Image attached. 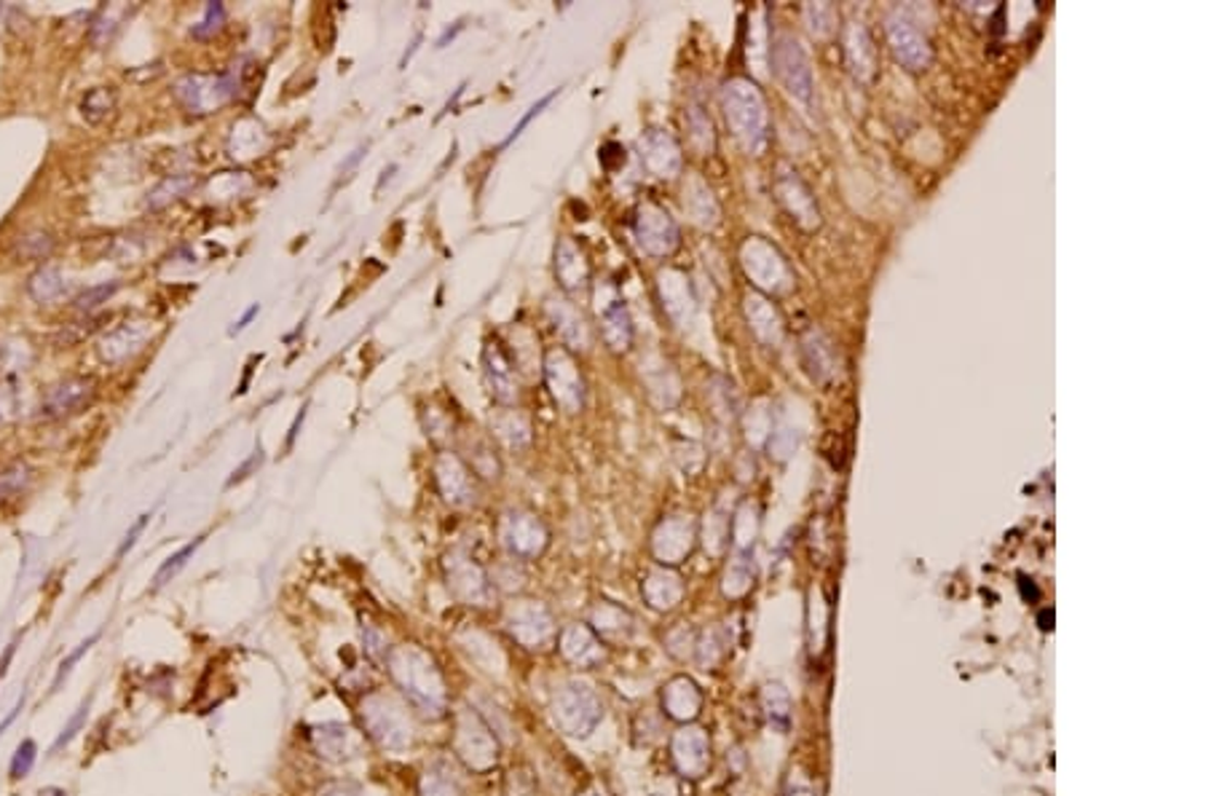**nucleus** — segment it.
Wrapping results in <instances>:
<instances>
[{
	"mask_svg": "<svg viewBox=\"0 0 1206 796\" xmlns=\"http://www.w3.org/2000/svg\"><path fill=\"white\" fill-rule=\"evenodd\" d=\"M386 668L394 684L424 719L437 721L448 710V690L437 663L419 646H394L386 655Z\"/></svg>",
	"mask_w": 1206,
	"mask_h": 796,
	"instance_id": "f257e3e1",
	"label": "nucleus"
},
{
	"mask_svg": "<svg viewBox=\"0 0 1206 796\" xmlns=\"http://www.w3.org/2000/svg\"><path fill=\"white\" fill-rule=\"evenodd\" d=\"M365 732L370 741L379 743L384 750H405L414 746V719L408 714V705L386 692H373L359 705Z\"/></svg>",
	"mask_w": 1206,
	"mask_h": 796,
	"instance_id": "f03ea898",
	"label": "nucleus"
},
{
	"mask_svg": "<svg viewBox=\"0 0 1206 796\" xmlns=\"http://www.w3.org/2000/svg\"><path fill=\"white\" fill-rule=\"evenodd\" d=\"M454 754L470 772H491L499 765V737L494 727L472 708H459L454 716Z\"/></svg>",
	"mask_w": 1206,
	"mask_h": 796,
	"instance_id": "7ed1b4c3",
	"label": "nucleus"
},
{
	"mask_svg": "<svg viewBox=\"0 0 1206 796\" xmlns=\"http://www.w3.org/2000/svg\"><path fill=\"white\" fill-rule=\"evenodd\" d=\"M553 724L569 737H587L604 719V705L591 684L569 681L560 684L550 703Z\"/></svg>",
	"mask_w": 1206,
	"mask_h": 796,
	"instance_id": "20e7f679",
	"label": "nucleus"
},
{
	"mask_svg": "<svg viewBox=\"0 0 1206 796\" xmlns=\"http://www.w3.org/2000/svg\"><path fill=\"white\" fill-rule=\"evenodd\" d=\"M542 375H545V384L550 389L556 406L563 408L566 413H580L585 408V375H582L580 365H576L569 349L556 346V349L545 351V357H542Z\"/></svg>",
	"mask_w": 1206,
	"mask_h": 796,
	"instance_id": "39448f33",
	"label": "nucleus"
},
{
	"mask_svg": "<svg viewBox=\"0 0 1206 796\" xmlns=\"http://www.w3.org/2000/svg\"><path fill=\"white\" fill-rule=\"evenodd\" d=\"M175 94L188 107V113L207 116V113H215L217 107H223L228 100H233L239 94V76L237 70L220 73V76L191 73V76L180 78L175 84Z\"/></svg>",
	"mask_w": 1206,
	"mask_h": 796,
	"instance_id": "423d86ee",
	"label": "nucleus"
},
{
	"mask_svg": "<svg viewBox=\"0 0 1206 796\" xmlns=\"http://www.w3.org/2000/svg\"><path fill=\"white\" fill-rule=\"evenodd\" d=\"M499 537L507 553L518 561L539 559L550 544V531L531 510H507L499 523Z\"/></svg>",
	"mask_w": 1206,
	"mask_h": 796,
	"instance_id": "0eeeda50",
	"label": "nucleus"
},
{
	"mask_svg": "<svg viewBox=\"0 0 1206 796\" xmlns=\"http://www.w3.org/2000/svg\"><path fill=\"white\" fill-rule=\"evenodd\" d=\"M445 582L450 593L467 606H488L494 601V582L485 568L465 550L445 555Z\"/></svg>",
	"mask_w": 1206,
	"mask_h": 796,
	"instance_id": "6e6552de",
	"label": "nucleus"
},
{
	"mask_svg": "<svg viewBox=\"0 0 1206 796\" xmlns=\"http://www.w3.org/2000/svg\"><path fill=\"white\" fill-rule=\"evenodd\" d=\"M505 628L525 650H545L556 639V619L539 601H516L507 606Z\"/></svg>",
	"mask_w": 1206,
	"mask_h": 796,
	"instance_id": "1a4fd4ad",
	"label": "nucleus"
},
{
	"mask_svg": "<svg viewBox=\"0 0 1206 796\" xmlns=\"http://www.w3.org/2000/svg\"><path fill=\"white\" fill-rule=\"evenodd\" d=\"M432 470L440 497L450 508H472V504H478V477L467 467V462L459 453L440 451Z\"/></svg>",
	"mask_w": 1206,
	"mask_h": 796,
	"instance_id": "9d476101",
	"label": "nucleus"
},
{
	"mask_svg": "<svg viewBox=\"0 0 1206 796\" xmlns=\"http://www.w3.org/2000/svg\"><path fill=\"white\" fill-rule=\"evenodd\" d=\"M94 395H97V381L91 378V375H73V378L60 381V384H54L49 391H46L38 416L46 419V422L73 416V413L89 408L91 400H94Z\"/></svg>",
	"mask_w": 1206,
	"mask_h": 796,
	"instance_id": "9b49d317",
	"label": "nucleus"
},
{
	"mask_svg": "<svg viewBox=\"0 0 1206 796\" xmlns=\"http://www.w3.org/2000/svg\"><path fill=\"white\" fill-rule=\"evenodd\" d=\"M633 229H636L638 247L647 255H671L678 247V226L657 204H642L638 207Z\"/></svg>",
	"mask_w": 1206,
	"mask_h": 796,
	"instance_id": "f8f14e48",
	"label": "nucleus"
},
{
	"mask_svg": "<svg viewBox=\"0 0 1206 796\" xmlns=\"http://www.w3.org/2000/svg\"><path fill=\"white\" fill-rule=\"evenodd\" d=\"M483 371L488 389L499 406H512L518 400V373L510 362V355L502 349L499 341H488L483 349Z\"/></svg>",
	"mask_w": 1206,
	"mask_h": 796,
	"instance_id": "ddd939ff",
	"label": "nucleus"
},
{
	"mask_svg": "<svg viewBox=\"0 0 1206 796\" xmlns=\"http://www.w3.org/2000/svg\"><path fill=\"white\" fill-rule=\"evenodd\" d=\"M312 748L317 750V756L328 761H348L357 759L363 750V741L357 732L346 724H317L308 732Z\"/></svg>",
	"mask_w": 1206,
	"mask_h": 796,
	"instance_id": "4468645a",
	"label": "nucleus"
},
{
	"mask_svg": "<svg viewBox=\"0 0 1206 796\" xmlns=\"http://www.w3.org/2000/svg\"><path fill=\"white\" fill-rule=\"evenodd\" d=\"M673 761L684 778H700L711 765V743L708 735L697 727H687L673 737Z\"/></svg>",
	"mask_w": 1206,
	"mask_h": 796,
	"instance_id": "2eb2a0df",
	"label": "nucleus"
},
{
	"mask_svg": "<svg viewBox=\"0 0 1206 796\" xmlns=\"http://www.w3.org/2000/svg\"><path fill=\"white\" fill-rule=\"evenodd\" d=\"M638 151H642V162L647 164V169L657 178H673L682 167V153H678L676 140L671 134L660 132V129H649L642 140H638Z\"/></svg>",
	"mask_w": 1206,
	"mask_h": 796,
	"instance_id": "dca6fc26",
	"label": "nucleus"
},
{
	"mask_svg": "<svg viewBox=\"0 0 1206 796\" xmlns=\"http://www.w3.org/2000/svg\"><path fill=\"white\" fill-rule=\"evenodd\" d=\"M560 655L576 668H593L604 659V646L591 625H569L558 639Z\"/></svg>",
	"mask_w": 1206,
	"mask_h": 796,
	"instance_id": "f3484780",
	"label": "nucleus"
},
{
	"mask_svg": "<svg viewBox=\"0 0 1206 796\" xmlns=\"http://www.w3.org/2000/svg\"><path fill=\"white\" fill-rule=\"evenodd\" d=\"M691 544H695V526L689 521H684V517H671V521H665L657 528L651 548H655V555L660 559V563L673 566V563H682L687 559L691 553Z\"/></svg>",
	"mask_w": 1206,
	"mask_h": 796,
	"instance_id": "a211bd4d",
	"label": "nucleus"
},
{
	"mask_svg": "<svg viewBox=\"0 0 1206 796\" xmlns=\"http://www.w3.org/2000/svg\"><path fill=\"white\" fill-rule=\"evenodd\" d=\"M556 280L566 293H580L591 284V264L574 239H560L556 244Z\"/></svg>",
	"mask_w": 1206,
	"mask_h": 796,
	"instance_id": "6ab92c4d",
	"label": "nucleus"
},
{
	"mask_svg": "<svg viewBox=\"0 0 1206 796\" xmlns=\"http://www.w3.org/2000/svg\"><path fill=\"white\" fill-rule=\"evenodd\" d=\"M547 317H550L553 328H556L566 346H571V349H587L591 346V328H587L585 317L574 304L563 298H550L547 300Z\"/></svg>",
	"mask_w": 1206,
	"mask_h": 796,
	"instance_id": "aec40b11",
	"label": "nucleus"
},
{
	"mask_svg": "<svg viewBox=\"0 0 1206 796\" xmlns=\"http://www.w3.org/2000/svg\"><path fill=\"white\" fill-rule=\"evenodd\" d=\"M491 435L510 451H525L534 440V429L525 413L516 411L512 406H502L491 413Z\"/></svg>",
	"mask_w": 1206,
	"mask_h": 796,
	"instance_id": "412c9836",
	"label": "nucleus"
},
{
	"mask_svg": "<svg viewBox=\"0 0 1206 796\" xmlns=\"http://www.w3.org/2000/svg\"><path fill=\"white\" fill-rule=\"evenodd\" d=\"M148 338H151V325H148V322H124L122 328L111 330V333L102 338V346H100L102 360L111 362V365L124 362L127 357L137 355V351L145 346Z\"/></svg>",
	"mask_w": 1206,
	"mask_h": 796,
	"instance_id": "4be33fe9",
	"label": "nucleus"
},
{
	"mask_svg": "<svg viewBox=\"0 0 1206 796\" xmlns=\"http://www.w3.org/2000/svg\"><path fill=\"white\" fill-rule=\"evenodd\" d=\"M888 36H890V43H893L896 56H899L904 65L912 67V70H919V67L928 65V60H930L928 41H925V38L919 36L917 30H914L912 22L890 20L888 22Z\"/></svg>",
	"mask_w": 1206,
	"mask_h": 796,
	"instance_id": "5701e85b",
	"label": "nucleus"
},
{
	"mask_svg": "<svg viewBox=\"0 0 1206 796\" xmlns=\"http://www.w3.org/2000/svg\"><path fill=\"white\" fill-rule=\"evenodd\" d=\"M700 705H702L700 690L695 686V681L684 679V676L682 679H673L671 684L665 686V692H662V708H665V714L676 721L695 719V716L700 714Z\"/></svg>",
	"mask_w": 1206,
	"mask_h": 796,
	"instance_id": "b1692460",
	"label": "nucleus"
},
{
	"mask_svg": "<svg viewBox=\"0 0 1206 796\" xmlns=\"http://www.w3.org/2000/svg\"><path fill=\"white\" fill-rule=\"evenodd\" d=\"M601 333L604 341L609 344V349L627 351L633 344V322L627 309L622 306V300H614L609 309H604L601 317Z\"/></svg>",
	"mask_w": 1206,
	"mask_h": 796,
	"instance_id": "393cba45",
	"label": "nucleus"
},
{
	"mask_svg": "<svg viewBox=\"0 0 1206 796\" xmlns=\"http://www.w3.org/2000/svg\"><path fill=\"white\" fill-rule=\"evenodd\" d=\"M682 593L684 588L682 582H678L676 574L655 572L649 574V579L644 582V595H647L651 609H660V612L673 609V606L682 601Z\"/></svg>",
	"mask_w": 1206,
	"mask_h": 796,
	"instance_id": "a878e982",
	"label": "nucleus"
},
{
	"mask_svg": "<svg viewBox=\"0 0 1206 796\" xmlns=\"http://www.w3.org/2000/svg\"><path fill=\"white\" fill-rule=\"evenodd\" d=\"M27 293H30L38 304H54V300H60L62 295L67 293L65 277H62L56 269H49V266H46V269H38L36 274L27 280Z\"/></svg>",
	"mask_w": 1206,
	"mask_h": 796,
	"instance_id": "bb28decb",
	"label": "nucleus"
},
{
	"mask_svg": "<svg viewBox=\"0 0 1206 796\" xmlns=\"http://www.w3.org/2000/svg\"><path fill=\"white\" fill-rule=\"evenodd\" d=\"M419 794L421 796H467L459 778H456L450 770H445V767H432V770H427L424 775H421Z\"/></svg>",
	"mask_w": 1206,
	"mask_h": 796,
	"instance_id": "cd10ccee",
	"label": "nucleus"
},
{
	"mask_svg": "<svg viewBox=\"0 0 1206 796\" xmlns=\"http://www.w3.org/2000/svg\"><path fill=\"white\" fill-rule=\"evenodd\" d=\"M204 539H207V537H204V534H202V537H196V539H193V542L182 544V548H180V550H177V553H173V555H169V559H167V561H164V563H162V566H158L156 577H153V590H162V588H167V585H169V582H173V579L177 577V574H180V572H182V568H186V566H188V561H191V559H193V555H196V550H199V548H202V544H204Z\"/></svg>",
	"mask_w": 1206,
	"mask_h": 796,
	"instance_id": "c85d7f7f",
	"label": "nucleus"
},
{
	"mask_svg": "<svg viewBox=\"0 0 1206 796\" xmlns=\"http://www.w3.org/2000/svg\"><path fill=\"white\" fill-rule=\"evenodd\" d=\"M467 467L474 472V477H499L502 472V464L499 459H496L494 448L488 446V442H472L470 446V459H467Z\"/></svg>",
	"mask_w": 1206,
	"mask_h": 796,
	"instance_id": "c756f323",
	"label": "nucleus"
},
{
	"mask_svg": "<svg viewBox=\"0 0 1206 796\" xmlns=\"http://www.w3.org/2000/svg\"><path fill=\"white\" fill-rule=\"evenodd\" d=\"M113 107H116V94H113L111 89H105V87L91 89V92L84 97V102H81L84 118H87V121H91V124H97V121H102V118L111 116Z\"/></svg>",
	"mask_w": 1206,
	"mask_h": 796,
	"instance_id": "7c9ffc66",
	"label": "nucleus"
},
{
	"mask_svg": "<svg viewBox=\"0 0 1206 796\" xmlns=\"http://www.w3.org/2000/svg\"><path fill=\"white\" fill-rule=\"evenodd\" d=\"M91 701H94V695H89V697H87V701H84L81 705H78V708H76V714H73V716H71V719H67V724H65V727H62V732H60V735H56V741H54V743H51V754H60V750H62V748H65V746H71V743H73V741H76V737H78V732H81V730H84V727H87V719H89V708H91Z\"/></svg>",
	"mask_w": 1206,
	"mask_h": 796,
	"instance_id": "2f4dec72",
	"label": "nucleus"
},
{
	"mask_svg": "<svg viewBox=\"0 0 1206 796\" xmlns=\"http://www.w3.org/2000/svg\"><path fill=\"white\" fill-rule=\"evenodd\" d=\"M51 249H54V236L49 231H33V234L22 236L20 244H16V255L22 260H43L49 258Z\"/></svg>",
	"mask_w": 1206,
	"mask_h": 796,
	"instance_id": "473e14b6",
	"label": "nucleus"
},
{
	"mask_svg": "<svg viewBox=\"0 0 1206 796\" xmlns=\"http://www.w3.org/2000/svg\"><path fill=\"white\" fill-rule=\"evenodd\" d=\"M505 796H542L534 772L529 767H512L505 775Z\"/></svg>",
	"mask_w": 1206,
	"mask_h": 796,
	"instance_id": "72a5a7b5",
	"label": "nucleus"
},
{
	"mask_svg": "<svg viewBox=\"0 0 1206 796\" xmlns=\"http://www.w3.org/2000/svg\"><path fill=\"white\" fill-rule=\"evenodd\" d=\"M100 635H102V633H100V630H94V633H91V635H89V639H84V641H81V644H78V646H76V650H73V652H71V655H67L65 659H62V663H60V668H56V673H54V681H51V692H56V690H60V686H62V681H65V679H67V676H71V673H73V670H76V665H78V663H81V659L89 655V652H91V646H94V644H97V641H100Z\"/></svg>",
	"mask_w": 1206,
	"mask_h": 796,
	"instance_id": "f704fd0d",
	"label": "nucleus"
},
{
	"mask_svg": "<svg viewBox=\"0 0 1206 796\" xmlns=\"http://www.w3.org/2000/svg\"><path fill=\"white\" fill-rule=\"evenodd\" d=\"M38 761V746L36 741H22L20 746H16L14 756H11V765H9V775L11 781H22V778H27L33 772V767H36Z\"/></svg>",
	"mask_w": 1206,
	"mask_h": 796,
	"instance_id": "c9c22d12",
	"label": "nucleus"
},
{
	"mask_svg": "<svg viewBox=\"0 0 1206 796\" xmlns=\"http://www.w3.org/2000/svg\"><path fill=\"white\" fill-rule=\"evenodd\" d=\"M191 188H193L191 178H169V180H164V183L158 185L156 191L151 193V196H148V204H151L153 209H158V207H164V204L175 202V198L186 196V191H191Z\"/></svg>",
	"mask_w": 1206,
	"mask_h": 796,
	"instance_id": "e433bc0d",
	"label": "nucleus"
},
{
	"mask_svg": "<svg viewBox=\"0 0 1206 796\" xmlns=\"http://www.w3.org/2000/svg\"><path fill=\"white\" fill-rule=\"evenodd\" d=\"M118 290V282H105V284H97V287H89L84 290L81 295H78L73 304H76L78 311H84V314H91L94 309H100L102 304H107V300L116 295Z\"/></svg>",
	"mask_w": 1206,
	"mask_h": 796,
	"instance_id": "4c0bfd02",
	"label": "nucleus"
},
{
	"mask_svg": "<svg viewBox=\"0 0 1206 796\" xmlns=\"http://www.w3.org/2000/svg\"><path fill=\"white\" fill-rule=\"evenodd\" d=\"M223 22H226V5H223V3H207V5H204L202 20H199L196 25L191 27V36L199 38V41H204V38L215 36V33L220 30Z\"/></svg>",
	"mask_w": 1206,
	"mask_h": 796,
	"instance_id": "58836bf2",
	"label": "nucleus"
},
{
	"mask_svg": "<svg viewBox=\"0 0 1206 796\" xmlns=\"http://www.w3.org/2000/svg\"><path fill=\"white\" fill-rule=\"evenodd\" d=\"M30 480L33 475L25 464H11V467H5L0 472V499H9L14 497V493L25 491Z\"/></svg>",
	"mask_w": 1206,
	"mask_h": 796,
	"instance_id": "ea45409f",
	"label": "nucleus"
},
{
	"mask_svg": "<svg viewBox=\"0 0 1206 796\" xmlns=\"http://www.w3.org/2000/svg\"><path fill=\"white\" fill-rule=\"evenodd\" d=\"M556 97H558V89H553V92H547L545 97H539V100H536V102H534V105H531V107H529V113H525V116H523V118H520V121L516 124V127H512V129H510V134H507V138H505V140H502V145H499V147H507V145H510V142H516V140L520 138V134H523V129H525V127H529V124H531V121H534V118H536V116H539V113H542V111H545V107H547V105H550V102H553V100H556Z\"/></svg>",
	"mask_w": 1206,
	"mask_h": 796,
	"instance_id": "a19ab883",
	"label": "nucleus"
},
{
	"mask_svg": "<svg viewBox=\"0 0 1206 796\" xmlns=\"http://www.w3.org/2000/svg\"><path fill=\"white\" fill-rule=\"evenodd\" d=\"M620 622H627V614L614 609V606H601L596 609V630L606 635H620Z\"/></svg>",
	"mask_w": 1206,
	"mask_h": 796,
	"instance_id": "79ce46f5",
	"label": "nucleus"
},
{
	"mask_svg": "<svg viewBox=\"0 0 1206 796\" xmlns=\"http://www.w3.org/2000/svg\"><path fill=\"white\" fill-rule=\"evenodd\" d=\"M148 521H151V515H140V517H137V521H135V526H131V528H129V531H127V534H124L122 544H118V548H116V559H118V561H122V559H124V555H127V553H129V550H131V548H135V544H137V539H140V534H142V531H145Z\"/></svg>",
	"mask_w": 1206,
	"mask_h": 796,
	"instance_id": "37998d69",
	"label": "nucleus"
},
{
	"mask_svg": "<svg viewBox=\"0 0 1206 796\" xmlns=\"http://www.w3.org/2000/svg\"><path fill=\"white\" fill-rule=\"evenodd\" d=\"M365 646H368V652L373 657H384L386 659V655H389V652L384 650V639H381V635L376 633V630H370V628L365 630Z\"/></svg>",
	"mask_w": 1206,
	"mask_h": 796,
	"instance_id": "c03bdc74",
	"label": "nucleus"
},
{
	"mask_svg": "<svg viewBox=\"0 0 1206 796\" xmlns=\"http://www.w3.org/2000/svg\"><path fill=\"white\" fill-rule=\"evenodd\" d=\"M319 796H363L357 786H352V783H330V786H325Z\"/></svg>",
	"mask_w": 1206,
	"mask_h": 796,
	"instance_id": "a18cd8bd",
	"label": "nucleus"
},
{
	"mask_svg": "<svg viewBox=\"0 0 1206 796\" xmlns=\"http://www.w3.org/2000/svg\"><path fill=\"white\" fill-rule=\"evenodd\" d=\"M25 703H27V692H22V697H20V701H16V703H14V708H11V710H9V716H5V719H3V721H0V737H3V735H5V730H9V727H11V724H14V721H16V716H20V714H22V710H25Z\"/></svg>",
	"mask_w": 1206,
	"mask_h": 796,
	"instance_id": "49530a36",
	"label": "nucleus"
},
{
	"mask_svg": "<svg viewBox=\"0 0 1206 796\" xmlns=\"http://www.w3.org/2000/svg\"><path fill=\"white\" fill-rule=\"evenodd\" d=\"M16 646H20V641H11L9 646H5L3 657H0V681L5 679V673H9V665L14 663V655H16Z\"/></svg>",
	"mask_w": 1206,
	"mask_h": 796,
	"instance_id": "de8ad7c7",
	"label": "nucleus"
},
{
	"mask_svg": "<svg viewBox=\"0 0 1206 796\" xmlns=\"http://www.w3.org/2000/svg\"><path fill=\"white\" fill-rule=\"evenodd\" d=\"M258 311H261V306H258V304H253V306H250V309H247V311H244V314H242V320H239V322H233V328H231V330H228V333H231V335H233V333H239V330H244V328H247V325H250V322H253V317H258Z\"/></svg>",
	"mask_w": 1206,
	"mask_h": 796,
	"instance_id": "09e8293b",
	"label": "nucleus"
},
{
	"mask_svg": "<svg viewBox=\"0 0 1206 796\" xmlns=\"http://www.w3.org/2000/svg\"><path fill=\"white\" fill-rule=\"evenodd\" d=\"M365 153H368V145H359V147H357V151H354V153H352V156H348V158H346V164H344V167H341V175H346V172H348V169H352V167H357V162H359V158H365Z\"/></svg>",
	"mask_w": 1206,
	"mask_h": 796,
	"instance_id": "8fccbe9b",
	"label": "nucleus"
},
{
	"mask_svg": "<svg viewBox=\"0 0 1206 796\" xmlns=\"http://www.w3.org/2000/svg\"><path fill=\"white\" fill-rule=\"evenodd\" d=\"M1021 595H1025V599H1032V601H1038V599H1040V590L1034 588L1032 579L1021 577Z\"/></svg>",
	"mask_w": 1206,
	"mask_h": 796,
	"instance_id": "3c124183",
	"label": "nucleus"
},
{
	"mask_svg": "<svg viewBox=\"0 0 1206 796\" xmlns=\"http://www.w3.org/2000/svg\"><path fill=\"white\" fill-rule=\"evenodd\" d=\"M1038 622H1040V628H1043V630H1051V628H1054V612L1043 609V612H1040Z\"/></svg>",
	"mask_w": 1206,
	"mask_h": 796,
	"instance_id": "603ef678",
	"label": "nucleus"
},
{
	"mask_svg": "<svg viewBox=\"0 0 1206 796\" xmlns=\"http://www.w3.org/2000/svg\"><path fill=\"white\" fill-rule=\"evenodd\" d=\"M461 27H465V25H456V27H454V30H445V33H443V38H440V41H437V47H440V49H443V47H448V41H454V38H456V36H459V33H461Z\"/></svg>",
	"mask_w": 1206,
	"mask_h": 796,
	"instance_id": "864d4df0",
	"label": "nucleus"
},
{
	"mask_svg": "<svg viewBox=\"0 0 1206 796\" xmlns=\"http://www.w3.org/2000/svg\"><path fill=\"white\" fill-rule=\"evenodd\" d=\"M41 796H67V794L62 792V788H46V792H41Z\"/></svg>",
	"mask_w": 1206,
	"mask_h": 796,
	"instance_id": "5fc2aeb1",
	"label": "nucleus"
},
{
	"mask_svg": "<svg viewBox=\"0 0 1206 796\" xmlns=\"http://www.w3.org/2000/svg\"><path fill=\"white\" fill-rule=\"evenodd\" d=\"M582 796H601V794H598V792H587V794H582Z\"/></svg>",
	"mask_w": 1206,
	"mask_h": 796,
	"instance_id": "6e6d98bb",
	"label": "nucleus"
}]
</instances>
